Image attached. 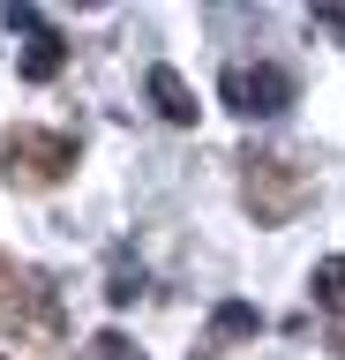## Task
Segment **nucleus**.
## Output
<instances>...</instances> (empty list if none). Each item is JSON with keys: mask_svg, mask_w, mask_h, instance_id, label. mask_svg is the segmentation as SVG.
Segmentation results:
<instances>
[{"mask_svg": "<svg viewBox=\"0 0 345 360\" xmlns=\"http://www.w3.org/2000/svg\"><path fill=\"white\" fill-rule=\"evenodd\" d=\"M240 338H263V308H248V300H218L210 323H203V345H195L188 360H226Z\"/></svg>", "mask_w": 345, "mask_h": 360, "instance_id": "423d86ee", "label": "nucleus"}, {"mask_svg": "<svg viewBox=\"0 0 345 360\" xmlns=\"http://www.w3.org/2000/svg\"><path fill=\"white\" fill-rule=\"evenodd\" d=\"M218 98H226L240 120H278V112L300 98V75L293 68H278V60H233L226 75H218Z\"/></svg>", "mask_w": 345, "mask_h": 360, "instance_id": "7ed1b4c3", "label": "nucleus"}, {"mask_svg": "<svg viewBox=\"0 0 345 360\" xmlns=\"http://www.w3.org/2000/svg\"><path fill=\"white\" fill-rule=\"evenodd\" d=\"M308 300H315L330 323H345V255H323V263L308 270Z\"/></svg>", "mask_w": 345, "mask_h": 360, "instance_id": "6e6552de", "label": "nucleus"}, {"mask_svg": "<svg viewBox=\"0 0 345 360\" xmlns=\"http://www.w3.org/2000/svg\"><path fill=\"white\" fill-rule=\"evenodd\" d=\"M330 353H338V360H345V323H330Z\"/></svg>", "mask_w": 345, "mask_h": 360, "instance_id": "9d476101", "label": "nucleus"}, {"mask_svg": "<svg viewBox=\"0 0 345 360\" xmlns=\"http://www.w3.org/2000/svg\"><path fill=\"white\" fill-rule=\"evenodd\" d=\"M91 360H136V345H128L120 330H98L91 338Z\"/></svg>", "mask_w": 345, "mask_h": 360, "instance_id": "1a4fd4ad", "label": "nucleus"}, {"mask_svg": "<svg viewBox=\"0 0 345 360\" xmlns=\"http://www.w3.org/2000/svg\"><path fill=\"white\" fill-rule=\"evenodd\" d=\"M8 38L23 45V75H30V83H53V75H60V60H68V38H60V30H53L38 8H8Z\"/></svg>", "mask_w": 345, "mask_h": 360, "instance_id": "20e7f679", "label": "nucleus"}, {"mask_svg": "<svg viewBox=\"0 0 345 360\" xmlns=\"http://www.w3.org/2000/svg\"><path fill=\"white\" fill-rule=\"evenodd\" d=\"M30 323H53V285L46 278H23L0 255V330H30Z\"/></svg>", "mask_w": 345, "mask_h": 360, "instance_id": "39448f33", "label": "nucleus"}, {"mask_svg": "<svg viewBox=\"0 0 345 360\" xmlns=\"http://www.w3.org/2000/svg\"><path fill=\"white\" fill-rule=\"evenodd\" d=\"M75 135L68 128H38V120H15L0 128V180L8 188H60L75 173Z\"/></svg>", "mask_w": 345, "mask_h": 360, "instance_id": "f03ea898", "label": "nucleus"}, {"mask_svg": "<svg viewBox=\"0 0 345 360\" xmlns=\"http://www.w3.org/2000/svg\"><path fill=\"white\" fill-rule=\"evenodd\" d=\"M240 202H248L255 225H293L308 202H315V180L308 165L285 150H248L240 158Z\"/></svg>", "mask_w": 345, "mask_h": 360, "instance_id": "f257e3e1", "label": "nucleus"}, {"mask_svg": "<svg viewBox=\"0 0 345 360\" xmlns=\"http://www.w3.org/2000/svg\"><path fill=\"white\" fill-rule=\"evenodd\" d=\"M143 90H150V105H158V120H173V128H195V112H203V105H195V90H188L181 83V68H150V75H143Z\"/></svg>", "mask_w": 345, "mask_h": 360, "instance_id": "0eeeda50", "label": "nucleus"}]
</instances>
